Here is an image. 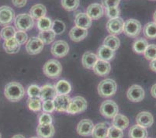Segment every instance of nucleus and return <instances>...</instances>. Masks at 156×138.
<instances>
[{"instance_id":"1","label":"nucleus","mask_w":156,"mask_h":138,"mask_svg":"<svg viewBox=\"0 0 156 138\" xmlns=\"http://www.w3.org/2000/svg\"><path fill=\"white\" fill-rule=\"evenodd\" d=\"M4 94L8 100L11 102H18L24 97L25 90L21 84L12 82L5 85Z\"/></svg>"},{"instance_id":"2","label":"nucleus","mask_w":156,"mask_h":138,"mask_svg":"<svg viewBox=\"0 0 156 138\" xmlns=\"http://www.w3.org/2000/svg\"><path fill=\"white\" fill-rule=\"evenodd\" d=\"M117 90V83L111 79H104L98 85V93L103 98H109L114 96Z\"/></svg>"},{"instance_id":"3","label":"nucleus","mask_w":156,"mask_h":138,"mask_svg":"<svg viewBox=\"0 0 156 138\" xmlns=\"http://www.w3.org/2000/svg\"><path fill=\"white\" fill-rule=\"evenodd\" d=\"M44 74L50 79H57L61 75L62 66L58 61L51 59L45 63L43 68Z\"/></svg>"},{"instance_id":"4","label":"nucleus","mask_w":156,"mask_h":138,"mask_svg":"<svg viewBox=\"0 0 156 138\" xmlns=\"http://www.w3.org/2000/svg\"><path fill=\"white\" fill-rule=\"evenodd\" d=\"M14 25L18 30H30L34 26V20L31 16L27 13L19 14L14 19Z\"/></svg>"},{"instance_id":"5","label":"nucleus","mask_w":156,"mask_h":138,"mask_svg":"<svg viewBox=\"0 0 156 138\" xmlns=\"http://www.w3.org/2000/svg\"><path fill=\"white\" fill-rule=\"evenodd\" d=\"M141 24L138 20L129 19L124 22L123 33L130 38H136L141 32Z\"/></svg>"},{"instance_id":"6","label":"nucleus","mask_w":156,"mask_h":138,"mask_svg":"<svg viewBox=\"0 0 156 138\" xmlns=\"http://www.w3.org/2000/svg\"><path fill=\"white\" fill-rule=\"evenodd\" d=\"M87 101L82 96H75L71 99L70 104L68 108L67 113L69 114H77L83 113L87 109Z\"/></svg>"},{"instance_id":"7","label":"nucleus","mask_w":156,"mask_h":138,"mask_svg":"<svg viewBox=\"0 0 156 138\" xmlns=\"http://www.w3.org/2000/svg\"><path fill=\"white\" fill-rule=\"evenodd\" d=\"M100 113L107 119H113L119 113L117 104L113 100H106L103 102L100 108Z\"/></svg>"},{"instance_id":"8","label":"nucleus","mask_w":156,"mask_h":138,"mask_svg":"<svg viewBox=\"0 0 156 138\" xmlns=\"http://www.w3.org/2000/svg\"><path fill=\"white\" fill-rule=\"evenodd\" d=\"M15 19V12L11 7L2 5L0 7V26H9Z\"/></svg>"},{"instance_id":"9","label":"nucleus","mask_w":156,"mask_h":138,"mask_svg":"<svg viewBox=\"0 0 156 138\" xmlns=\"http://www.w3.org/2000/svg\"><path fill=\"white\" fill-rule=\"evenodd\" d=\"M51 54L56 58H64L69 54V46L68 43L65 41H57L51 46Z\"/></svg>"},{"instance_id":"10","label":"nucleus","mask_w":156,"mask_h":138,"mask_svg":"<svg viewBox=\"0 0 156 138\" xmlns=\"http://www.w3.org/2000/svg\"><path fill=\"white\" fill-rule=\"evenodd\" d=\"M127 97L133 102H139L144 98V90L141 85H133L128 89Z\"/></svg>"},{"instance_id":"11","label":"nucleus","mask_w":156,"mask_h":138,"mask_svg":"<svg viewBox=\"0 0 156 138\" xmlns=\"http://www.w3.org/2000/svg\"><path fill=\"white\" fill-rule=\"evenodd\" d=\"M124 24V20L120 17L110 19L106 23V30L111 35H119L123 33Z\"/></svg>"},{"instance_id":"12","label":"nucleus","mask_w":156,"mask_h":138,"mask_svg":"<svg viewBox=\"0 0 156 138\" xmlns=\"http://www.w3.org/2000/svg\"><path fill=\"white\" fill-rule=\"evenodd\" d=\"M44 43L38 37H31L27 42L26 50L27 53L30 55H36L41 53L44 48Z\"/></svg>"},{"instance_id":"13","label":"nucleus","mask_w":156,"mask_h":138,"mask_svg":"<svg viewBox=\"0 0 156 138\" xmlns=\"http://www.w3.org/2000/svg\"><path fill=\"white\" fill-rule=\"evenodd\" d=\"M55 109L58 112H66L71 102V98L69 95H57L53 99Z\"/></svg>"},{"instance_id":"14","label":"nucleus","mask_w":156,"mask_h":138,"mask_svg":"<svg viewBox=\"0 0 156 138\" xmlns=\"http://www.w3.org/2000/svg\"><path fill=\"white\" fill-rule=\"evenodd\" d=\"M94 124L90 119H85L81 120L77 126V132L80 136H87L92 135Z\"/></svg>"},{"instance_id":"15","label":"nucleus","mask_w":156,"mask_h":138,"mask_svg":"<svg viewBox=\"0 0 156 138\" xmlns=\"http://www.w3.org/2000/svg\"><path fill=\"white\" fill-rule=\"evenodd\" d=\"M86 14L90 17L91 19H100L103 15H104V9H103V5L99 3H93L89 5L86 9Z\"/></svg>"},{"instance_id":"16","label":"nucleus","mask_w":156,"mask_h":138,"mask_svg":"<svg viewBox=\"0 0 156 138\" xmlns=\"http://www.w3.org/2000/svg\"><path fill=\"white\" fill-rule=\"evenodd\" d=\"M93 70L94 73L99 76H107L111 71V65L109 63V62L98 60V62L96 63Z\"/></svg>"},{"instance_id":"17","label":"nucleus","mask_w":156,"mask_h":138,"mask_svg":"<svg viewBox=\"0 0 156 138\" xmlns=\"http://www.w3.org/2000/svg\"><path fill=\"white\" fill-rule=\"evenodd\" d=\"M136 123L142 127L147 128L152 126L154 123V118L149 112H141L136 117Z\"/></svg>"},{"instance_id":"18","label":"nucleus","mask_w":156,"mask_h":138,"mask_svg":"<svg viewBox=\"0 0 156 138\" xmlns=\"http://www.w3.org/2000/svg\"><path fill=\"white\" fill-rule=\"evenodd\" d=\"M57 95L58 94L54 85L47 84L41 88V95H40L41 100H53Z\"/></svg>"},{"instance_id":"19","label":"nucleus","mask_w":156,"mask_h":138,"mask_svg":"<svg viewBox=\"0 0 156 138\" xmlns=\"http://www.w3.org/2000/svg\"><path fill=\"white\" fill-rule=\"evenodd\" d=\"M55 133L54 126L51 124H39L37 128V134L39 138H51Z\"/></svg>"},{"instance_id":"20","label":"nucleus","mask_w":156,"mask_h":138,"mask_svg":"<svg viewBox=\"0 0 156 138\" xmlns=\"http://www.w3.org/2000/svg\"><path fill=\"white\" fill-rule=\"evenodd\" d=\"M75 24L76 27L87 30L92 26V19L86 12H79L75 17Z\"/></svg>"},{"instance_id":"21","label":"nucleus","mask_w":156,"mask_h":138,"mask_svg":"<svg viewBox=\"0 0 156 138\" xmlns=\"http://www.w3.org/2000/svg\"><path fill=\"white\" fill-rule=\"evenodd\" d=\"M109 126L106 123H100L95 125L92 132L93 138H107Z\"/></svg>"},{"instance_id":"22","label":"nucleus","mask_w":156,"mask_h":138,"mask_svg":"<svg viewBox=\"0 0 156 138\" xmlns=\"http://www.w3.org/2000/svg\"><path fill=\"white\" fill-rule=\"evenodd\" d=\"M88 31L86 29L79 27H74L69 32V37L74 42H79L83 41L87 37Z\"/></svg>"},{"instance_id":"23","label":"nucleus","mask_w":156,"mask_h":138,"mask_svg":"<svg viewBox=\"0 0 156 138\" xmlns=\"http://www.w3.org/2000/svg\"><path fill=\"white\" fill-rule=\"evenodd\" d=\"M114 56L115 51L104 45H102L98 48L97 57L99 60H102L105 62H110L114 58Z\"/></svg>"},{"instance_id":"24","label":"nucleus","mask_w":156,"mask_h":138,"mask_svg":"<svg viewBox=\"0 0 156 138\" xmlns=\"http://www.w3.org/2000/svg\"><path fill=\"white\" fill-rule=\"evenodd\" d=\"M98 60L99 59H98L97 55L92 53L90 51H87L83 55V58H82V63L84 68L87 69H93Z\"/></svg>"},{"instance_id":"25","label":"nucleus","mask_w":156,"mask_h":138,"mask_svg":"<svg viewBox=\"0 0 156 138\" xmlns=\"http://www.w3.org/2000/svg\"><path fill=\"white\" fill-rule=\"evenodd\" d=\"M129 138H147V131L146 128L136 124L129 130Z\"/></svg>"},{"instance_id":"26","label":"nucleus","mask_w":156,"mask_h":138,"mask_svg":"<svg viewBox=\"0 0 156 138\" xmlns=\"http://www.w3.org/2000/svg\"><path fill=\"white\" fill-rule=\"evenodd\" d=\"M47 13V9L42 4H36L33 5L30 9V15L34 19H40L42 17H44Z\"/></svg>"},{"instance_id":"27","label":"nucleus","mask_w":156,"mask_h":138,"mask_svg":"<svg viewBox=\"0 0 156 138\" xmlns=\"http://www.w3.org/2000/svg\"><path fill=\"white\" fill-rule=\"evenodd\" d=\"M20 46L19 43L14 37L10 39L5 40L3 43V48L5 51L8 54H16L20 49Z\"/></svg>"},{"instance_id":"28","label":"nucleus","mask_w":156,"mask_h":138,"mask_svg":"<svg viewBox=\"0 0 156 138\" xmlns=\"http://www.w3.org/2000/svg\"><path fill=\"white\" fill-rule=\"evenodd\" d=\"M112 124L115 127L120 129V130H124L129 126V119L127 116L122 114H117L113 118V122Z\"/></svg>"},{"instance_id":"29","label":"nucleus","mask_w":156,"mask_h":138,"mask_svg":"<svg viewBox=\"0 0 156 138\" xmlns=\"http://www.w3.org/2000/svg\"><path fill=\"white\" fill-rule=\"evenodd\" d=\"M55 87L58 95H69V93H70L72 91L71 84L68 81L64 80V79H62L57 82Z\"/></svg>"},{"instance_id":"30","label":"nucleus","mask_w":156,"mask_h":138,"mask_svg":"<svg viewBox=\"0 0 156 138\" xmlns=\"http://www.w3.org/2000/svg\"><path fill=\"white\" fill-rule=\"evenodd\" d=\"M103 45L107 48H110L113 51H116L120 45V41L118 37L115 36V35H110L107 36L103 41Z\"/></svg>"},{"instance_id":"31","label":"nucleus","mask_w":156,"mask_h":138,"mask_svg":"<svg viewBox=\"0 0 156 138\" xmlns=\"http://www.w3.org/2000/svg\"><path fill=\"white\" fill-rule=\"evenodd\" d=\"M148 45L149 44H148L147 40L143 37L138 38L133 44V50L135 53L141 55V54L144 53V51L147 49Z\"/></svg>"},{"instance_id":"32","label":"nucleus","mask_w":156,"mask_h":138,"mask_svg":"<svg viewBox=\"0 0 156 138\" xmlns=\"http://www.w3.org/2000/svg\"><path fill=\"white\" fill-rule=\"evenodd\" d=\"M143 34L146 38L150 40L156 39V23L154 22L147 23L143 29Z\"/></svg>"},{"instance_id":"33","label":"nucleus","mask_w":156,"mask_h":138,"mask_svg":"<svg viewBox=\"0 0 156 138\" xmlns=\"http://www.w3.org/2000/svg\"><path fill=\"white\" fill-rule=\"evenodd\" d=\"M55 33L52 30H49L46 31H41L38 35V38L44 43V44H50L55 41Z\"/></svg>"},{"instance_id":"34","label":"nucleus","mask_w":156,"mask_h":138,"mask_svg":"<svg viewBox=\"0 0 156 138\" xmlns=\"http://www.w3.org/2000/svg\"><path fill=\"white\" fill-rule=\"evenodd\" d=\"M37 27L40 31H46L51 30L52 20L48 17H42L37 22Z\"/></svg>"},{"instance_id":"35","label":"nucleus","mask_w":156,"mask_h":138,"mask_svg":"<svg viewBox=\"0 0 156 138\" xmlns=\"http://www.w3.org/2000/svg\"><path fill=\"white\" fill-rule=\"evenodd\" d=\"M27 106L30 110L33 112H39L41 109V100L40 98H29L27 101Z\"/></svg>"},{"instance_id":"36","label":"nucleus","mask_w":156,"mask_h":138,"mask_svg":"<svg viewBox=\"0 0 156 138\" xmlns=\"http://www.w3.org/2000/svg\"><path fill=\"white\" fill-rule=\"evenodd\" d=\"M16 32V31L15 28L13 27H12V26H6V27H4L2 29V30H1V32H0V37L4 41H5V40L14 37Z\"/></svg>"},{"instance_id":"37","label":"nucleus","mask_w":156,"mask_h":138,"mask_svg":"<svg viewBox=\"0 0 156 138\" xmlns=\"http://www.w3.org/2000/svg\"><path fill=\"white\" fill-rule=\"evenodd\" d=\"M80 4L79 0H62V5L68 11H75Z\"/></svg>"},{"instance_id":"38","label":"nucleus","mask_w":156,"mask_h":138,"mask_svg":"<svg viewBox=\"0 0 156 138\" xmlns=\"http://www.w3.org/2000/svg\"><path fill=\"white\" fill-rule=\"evenodd\" d=\"M144 56L148 61L156 59V45L153 44L148 45L147 49L144 51Z\"/></svg>"},{"instance_id":"39","label":"nucleus","mask_w":156,"mask_h":138,"mask_svg":"<svg viewBox=\"0 0 156 138\" xmlns=\"http://www.w3.org/2000/svg\"><path fill=\"white\" fill-rule=\"evenodd\" d=\"M51 30L55 33V34H62L65 30V24L62 21L56 19L52 22Z\"/></svg>"},{"instance_id":"40","label":"nucleus","mask_w":156,"mask_h":138,"mask_svg":"<svg viewBox=\"0 0 156 138\" xmlns=\"http://www.w3.org/2000/svg\"><path fill=\"white\" fill-rule=\"evenodd\" d=\"M124 137V132L123 130L118 129L112 126L109 127L108 130V135L107 138H123Z\"/></svg>"},{"instance_id":"41","label":"nucleus","mask_w":156,"mask_h":138,"mask_svg":"<svg viewBox=\"0 0 156 138\" xmlns=\"http://www.w3.org/2000/svg\"><path fill=\"white\" fill-rule=\"evenodd\" d=\"M27 95L29 98H40L41 88L37 85H31L27 89Z\"/></svg>"},{"instance_id":"42","label":"nucleus","mask_w":156,"mask_h":138,"mask_svg":"<svg viewBox=\"0 0 156 138\" xmlns=\"http://www.w3.org/2000/svg\"><path fill=\"white\" fill-rule=\"evenodd\" d=\"M14 38L16 40V41H17L20 45L25 44H27V42L28 41V36L25 31L17 30L16 32Z\"/></svg>"},{"instance_id":"43","label":"nucleus","mask_w":156,"mask_h":138,"mask_svg":"<svg viewBox=\"0 0 156 138\" xmlns=\"http://www.w3.org/2000/svg\"><path fill=\"white\" fill-rule=\"evenodd\" d=\"M120 14V9L118 6L111 7V8L106 9V16L108 17L109 19H114L119 17Z\"/></svg>"},{"instance_id":"44","label":"nucleus","mask_w":156,"mask_h":138,"mask_svg":"<svg viewBox=\"0 0 156 138\" xmlns=\"http://www.w3.org/2000/svg\"><path fill=\"white\" fill-rule=\"evenodd\" d=\"M41 109L44 113H52L55 109V105H54L53 100H45L42 103Z\"/></svg>"},{"instance_id":"45","label":"nucleus","mask_w":156,"mask_h":138,"mask_svg":"<svg viewBox=\"0 0 156 138\" xmlns=\"http://www.w3.org/2000/svg\"><path fill=\"white\" fill-rule=\"evenodd\" d=\"M38 121H39V124H51L53 119L50 113H43L40 114L38 117Z\"/></svg>"},{"instance_id":"46","label":"nucleus","mask_w":156,"mask_h":138,"mask_svg":"<svg viewBox=\"0 0 156 138\" xmlns=\"http://www.w3.org/2000/svg\"><path fill=\"white\" fill-rule=\"evenodd\" d=\"M120 3V0H102V5L105 9L117 7Z\"/></svg>"},{"instance_id":"47","label":"nucleus","mask_w":156,"mask_h":138,"mask_svg":"<svg viewBox=\"0 0 156 138\" xmlns=\"http://www.w3.org/2000/svg\"><path fill=\"white\" fill-rule=\"evenodd\" d=\"M12 3L17 8H22L27 4V0H12Z\"/></svg>"},{"instance_id":"48","label":"nucleus","mask_w":156,"mask_h":138,"mask_svg":"<svg viewBox=\"0 0 156 138\" xmlns=\"http://www.w3.org/2000/svg\"><path fill=\"white\" fill-rule=\"evenodd\" d=\"M149 68L151 71L156 72V59L151 61V62L149 64Z\"/></svg>"},{"instance_id":"49","label":"nucleus","mask_w":156,"mask_h":138,"mask_svg":"<svg viewBox=\"0 0 156 138\" xmlns=\"http://www.w3.org/2000/svg\"><path fill=\"white\" fill-rule=\"evenodd\" d=\"M151 94L153 97L156 99V84L152 85V87H151Z\"/></svg>"},{"instance_id":"50","label":"nucleus","mask_w":156,"mask_h":138,"mask_svg":"<svg viewBox=\"0 0 156 138\" xmlns=\"http://www.w3.org/2000/svg\"><path fill=\"white\" fill-rule=\"evenodd\" d=\"M11 138H26V137L22 134H16V135H14V136Z\"/></svg>"},{"instance_id":"51","label":"nucleus","mask_w":156,"mask_h":138,"mask_svg":"<svg viewBox=\"0 0 156 138\" xmlns=\"http://www.w3.org/2000/svg\"><path fill=\"white\" fill-rule=\"evenodd\" d=\"M153 20H154V23H156V10L154 11V14H153Z\"/></svg>"},{"instance_id":"52","label":"nucleus","mask_w":156,"mask_h":138,"mask_svg":"<svg viewBox=\"0 0 156 138\" xmlns=\"http://www.w3.org/2000/svg\"><path fill=\"white\" fill-rule=\"evenodd\" d=\"M30 138H39V137H37V136H33V137H30Z\"/></svg>"},{"instance_id":"53","label":"nucleus","mask_w":156,"mask_h":138,"mask_svg":"<svg viewBox=\"0 0 156 138\" xmlns=\"http://www.w3.org/2000/svg\"><path fill=\"white\" fill-rule=\"evenodd\" d=\"M0 138H2V135H1V133H0Z\"/></svg>"},{"instance_id":"54","label":"nucleus","mask_w":156,"mask_h":138,"mask_svg":"<svg viewBox=\"0 0 156 138\" xmlns=\"http://www.w3.org/2000/svg\"><path fill=\"white\" fill-rule=\"evenodd\" d=\"M151 1H156V0H151Z\"/></svg>"},{"instance_id":"55","label":"nucleus","mask_w":156,"mask_h":138,"mask_svg":"<svg viewBox=\"0 0 156 138\" xmlns=\"http://www.w3.org/2000/svg\"><path fill=\"white\" fill-rule=\"evenodd\" d=\"M148 138H150V137H148Z\"/></svg>"}]
</instances>
